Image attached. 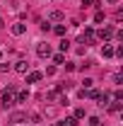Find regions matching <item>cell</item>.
I'll return each mask as SVG.
<instances>
[{"instance_id": "ba28073f", "label": "cell", "mask_w": 123, "mask_h": 126, "mask_svg": "<svg viewBox=\"0 0 123 126\" xmlns=\"http://www.w3.org/2000/svg\"><path fill=\"white\" fill-rule=\"evenodd\" d=\"M29 99V90H22V92H17V97H15V102H27Z\"/></svg>"}, {"instance_id": "d6986e66", "label": "cell", "mask_w": 123, "mask_h": 126, "mask_svg": "<svg viewBox=\"0 0 123 126\" xmlns=\"http://www.w3.org/2000/svg\"><path fill=\"white\" fill-rule=\"evenodd\" d=\"M113 80H116V85H121V82H123V75H121V73H116V75H113Z\"/></svg>"}, {"instance_id": "30bf717a", "label": "cell", "mask_w": 123, "mask_h": 126, "mask_svg": "<svg viewBox=\"0 0 123 126\" xmlns=\"http://www.w3.org/2000/svg\"><path fill=\"white\" fill-rule=\"evenodd\" d=\"M39 80H41V73H39V70H34V73L27 75V82H39Z\"/></svg>"}, {"instance_id": "7c38bea8", "label": "cell", "mask_w": 123, "mask_h": 126, "mask_svg": "<svg viewBox=\"0 0 123 126\" xmlns=\"http://www.w3.org/2000/svg\"><path fill=\"white\" fill-rule=\"evenodd\" d=\"M82 82H85V85H82V90H89V87L94 85V80H92V78H85Z\"/></svg>"}, {"instance_id": "6da1fadb", "label": "cell", "mask_w": 123, "mask_h": 126, "mask_svg": "<svg viewBox=\"0 0 123 126\" xmlns=\"http://www.w3.org/2000/svg\"><path fill=\"white\" fill-rule=\"evenodd\" d=\"M0 104H2L5 109H10V107L15 104V85H7V90H2V94H0Z\"/></svg>"}, {"instance_id": "484cf974", "label": "cell", "mask_w": 123, "mask_h": 126, "mask_svg": "<svg viewBox=\"0 0 123 126\" xmlns=\"http://www.w3.org/2000/svg\"><path fill=\"white\" fill-rule=\"evenodd\" d=\"M2 27H5V22H2V19H0V29H2Z\"/></svg>"}, {"instance_id": "5bb4252c", "label": "cell", "mask_w": 123, "mask_h": 126, "mask_svg": "<svg viewBox=\"0 0 123 126\" xmlns=\"http://www.w3.org/2000/svg\"><path fill=\"white\" fill-rule=\"evenodd\" d=\"M53 32H56L58 36H63V34H65V24H58V27H53Z\"/></svg>"}, {"instance_id": "7402d4cb", "label": "cell", "mask_w": 123, "mask_h": 126, "mask_svg": "<svg viewBox=\"0 0 123 126\" xmlns=\"http://www.w3.org/2000/svg\"><path fill=\"white\" fill-rule=\"evenodd\" d=\"M89 126H99V119L97 116H89Z\"/></svg>"}, {"instance_id": "9c48e42d", "label": "cell", "mask_w": 123, "mask_h": 126, "mask_svg": "<svg viewBox=\"0 0 123 126\" xmlns=\"http://www.w3.org/2000/svg\"><path fill=\"white\" fill-rule=\"evenodd\" d=\"M97 99H99V104H101V107H106V104H109V99H111V94L99 92V97H97Z\"/></svg>"}, {"instance_id": "ac0fdd59", "label": "cell", "mask_w": 123, "mask_h": 126, "mask_svg": "<svg viewBox=\"0 0 123 126\" xmlns=\"http://www.w3.org/2000/svg\"><path fill=\"white\" fill-rule=\"evenodd\" d=\"M82 116H85V109H82V107H80V109H75V119H82Z\"/></svg>"}, {"instance_id": "e0dca14e", "label": "cell", "mask_w": 123, "mask_h": 126, "mask_svg": "<svg viewBox=\"0 0 123 126\" xmlns=\"http://www.w3.org/2000/svg\"><path fill=\"white\" fill-rule=\"evenodd\" d=\"M53 61H56V63H65V53H56Z\"/></svg>"}, {"instance_id": "277c9868", "label": "cell", "mask_w": 123, "mask_h": 126, "mask_svg": "<svg viewBox=\"0 0 123 126\" xmlns=\"http://www.w3.org/2000/svg\"><path fill=\"white\" fill-rule=\"evenodd\" d=\"M111 36H113V29H111V27H104V29L99 32V39H101L104 44H109V39H111Z\"/></svg>"}, {"instance_id": "4fadbf2b", "label": "cell", "mask_w": 123, "mask_h": 126, "mask_svg": "<svg viewBox=\"0 0 123 126\" xmlns=\"http://www.w3.org/2000/svg\"><path fill=\"white\" fill-rule=\"evenodd\" d=\"M68 48H70V41H68V39H63V41H61V53H65Z\"/></svg>"}, {"instance_id": "d4e9b609", "label": "cell", "mask_w": 123, "mask_h": 126, "mask_svg": "<svg viewBox=\"0 0 123 126\" xmlns=\"http://www.w3.org/2000/svg\"><path fill=\"white\" fill-rule=\"evenodd\" d=\"M106 2H109V5H116V2H118V0H106Z\"/></svg>"}, {"instance_id": "8992f818", "label": "cell", "mask_w": 123, "mask_h": 126, "mask_svg": "<svg viewBox=\"0 0 123 126\" xmlns=\"http://www.w3.org/2000/svg\"><path fill=\"white\" fill-rule=\"evenodd\" d=\"M15 70H17V73H27V70H29V63H27V61H17L15 63Z\"/></svg>"}, {"instance_id": "cb8c5ba5", "label": "cell", "mask_w": 123, "mask_h": 126, "mask_svg": "<svg viewBox=\"0 0 123 126\" xmlns=\"http://www.w3.org/2000/svg\"><path fill=\"white\" fill-rule=\"evenodd\" d=\"M92 5V0H82V7H89Z\"/></svg>"}, {"instance_id": "5b68a950", "label": "cell", "mask_w": 123, "mask_h": 126, "mask_svg": "<svg viewBox=\"0 0 123 126\" xmlns=\"http://www.w3.org/2000/svg\"><path fill=\"white\" fill-rule=\"evenodd\" d=\"M24 119H27V114H22V111H15V114L10 116V124H22Z\"/></svg>"}, {"instance_id": "4316f807", "label": "cell", "mask_w": 123, "mask_h": 126, "mask_svg": "<svg viewBox=\"0 0 123 126\" xmlns=\"http://www.w3.org/2000/svg\"><path fill=\"white\" fill-rule=\"evenodd\" d=\"M0 58H2V53H0Z\"/></svg>"}, {"instance_id": "603a6c76", "label": "cell", "mask_w": 123, "mask_h": 126, "mask_svg": "<svg viewBox=\"0 0 123 126\" xmlns=\"http://www.w3.org/2000/svg\"><path fill=\"white\" fill-rule=\"evenodd\" d=\"M5 70H10V63H0V73H5Z\"/></svg>"}, {"instance_id": "8fae6325", "label": "cell", "mask_w": 123, "mask_h": 126, "mask_svg": "<svg viewBox=\"0 0 123 126\" xmlns=\"http://www.w3.org/2000/svg\"><path fill=\"white\" fill-rule=\"evenodd\" d=\"M51 19H53V22H61V19H63V12H61V10H53V12H51Z\"/></svg>"}, {"instance_id": "7a4b0ae2", "label": "cell", "mask_w": 123, "mask_h": 126, "mask_svg": "<svg viewBox=\"0 0 123 126\" xmlns=\"http://www.w3.org/2000/svg\"><path fill=\"white\" fill-rule=\"evenodd\" d=\"M36 53H39L41 58H48V56H51V46H48L46 41H41V44H36Z\"/></svg>"}, {"instance_id": "44dd1931", "label": "cell", "mask_w": 123, "mask_h": 126, "mask_svg": "<svg viewBox=\"0 0 123 126\" xmlns=\"http://www.w3.org/2000/svg\"><path fill=\"white\" fill-rule=\"evenodd\" d=\"M65 121H68V126H77V119H75V116H70V119H65Z\"/></svg>"}, {"instance_id": "52a82bcc", "label": "cell", "mask_w": 123, "mask_h": 126, "mask_svg": "<svg viewBox=\"0 0 123 126\" xmlns=\"http://www.w3.org/2000/svg\"><path fill=\"white\" fill-rule=\"evenodd\" d=\"M101 56H104V58H111V56H113V46H111V44H104V48H101Z\"/></svg>"}, {"instance_id": "3957f363", "label": "cell", "mask_w": 123, "mask_h": 126, "mask_svg": "<svg viewBox=\"0 0 123 126\" xmlns=\"http://www.w3.org/2000/svg\"><path fill=\"white\" fill-rule=\"evenodd\" d=\"M10 32H12L15 36H22V34L27 32V24H24V22H15V24L10 27Z\"/></svg>"}, {"instance_id": "ffe728a7", "label": "cell", "mask_w": 123, "mask_h": 126, "mask_svg": "<svg viewBox=\"0 0 123 126\" xmlns=\"http://www.w3.org/2000/svg\"><path fill=\"white\" fill-rule=\"evenodd\" d=\"M113 99H118V102L123 99V92H121V90H116V92H113Z\"/></svg>"}, {"instance_id": "9a60e30c", "label": "cell", "mask_w": 123, "mask_h": 126, "mask_svg": "<svg viewBox=\"0 0 123 126\" xmlns=\"http://www.w3.org/2000/svg\"><path fill=\"white\" fill-rule=\"evenodd\" d=\"M94 22H97V24H101V22H104V12H101V10L94 15Z\"/></svg>"}, {"instance_id": "2e32d148", "label": "cell", "mask_w": 123, "mask_h": 126, "mask_svg": "<svg viewBox=\"0 0 123 126\" xmlns=\"http://www.w3.org/2000/svg\"><path fill=\"white\" fill-rule=\"evenodd\" d=\"M109 109H111V111H121V102H118V99H116V102H113V104H109Z\"/></svg>"}]
</instances>
